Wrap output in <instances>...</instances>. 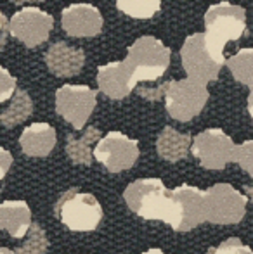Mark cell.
Listing matches in <instances>:
<instances>
[{"label":"cell","instance_id":"obj_1","mask_svg":"<svg viewBox=\"0 0 253 254\" xmlns=\"http://www.w3.org/2000/svg\"><path fill=\"white\" fill-rule=\"evenodd\" d=\"M125 201L135 214L144 220H162L175 227V201L172 190L158 178L132 182L125 190Z\"/></svg>","mask_w":253,"mask_h":254},{"label":"cell","instance_id":"obj_2","mask_svg":"<svg viewBox=\"0 0 253 254\" xmlns=\"http://www.w3.org/2000/svg\"><path fill=\"white\" fill-rule=\"evenodd\" d=\"M206 31L205 42L212 56L220 63H226L224 45L227 42H234L245 33L247 17L245 9L240 5H233L229 2H220L212 5L205 14Z\"/></svg>","mask_w":253,"mask_h":254},{"label":"cell","instance_id":"obj_3","mask_svg":"<svg viewBox=\"0 0 253 254\" xmlns=\"http://www.w3.org/2000/svg\"><path fill=\"white\" fill-rule=\"evenodd\" d=\"M123 63L137 81L158 80L170 64V49L165 47L158 38L142 37L132 44Z\"/></svg>","mask_w":253,"mask_h":254},{"label":"cell","instance_id":"obj_4","mask_svg":"<svg viewBox=\"0 0 253 254\" xmlns=\"http://www.w3.org/2000/svg\"><path fill=\"white\" fill-rule=\"evenodd\" d=\"M56 214L70 230L90 232L101 223L102 207L92 194L70 189L56 204Z\"/></svg>","mask_w":253,"mask_h":254},{"label":"cell","instance_id":"obj_5","mask_svg":"<svg viewBox=\"0 0 253 254\" xmlns=\"http://www.w3.org/2000/svg\"><path fill=\"white\" fill-rule=\"evenodd\" d=\"M248 199L229 184H217L203 190V220L219 225L240 223Z\"/></svg>","mask_w":253,"mask_h":254},{"label":"cell","instance_id":"obj_6","mask_svg":"<svg viewBox=\"0 0 253 254\" xmlns=\"http://www.w3.org/2000/svg\"><path fill=\"white\" fill-rule=\"evenodd\" d=\"M165 106L169 114L173 120L189 121L201 113L208 101V90L206 85L196 80H175L162 85Z\"/></svg>","mask_w":253,"mask_h":254},{"label":"cell","instance_id":"obj_7","mask_svg":"<svg viewBox=\"0 0 253 254\" xmlns=\"http://www.w3.org/2000/svg\"><path fill=\"white\" fill-rule=\"evenodd\" d=\"M238 145L220 128H208L194 137L191 152L208 170H222L227 163L236 159Z\"/></svg>","mask_w":253,"mask_h":254},{"label":"cell","instance_id":"obj_8","mask_svg":"<svg viewBox=\"0 0 253 254\" xmlns=\"http://www.w3.org/2000/svg\"><path fill=\"white\" fill-rule=\"evenodd\" d=\"M180 59H182V66L187 76L203 85L217 80L220 67L224 64L217 61L208 51L203 33H194L186 38L182 49H180Z\"/></svg>","mask_w":253,"mask_h":254},{"label":"cell","instance_id":"obj_9","mask_svg":"<svg viewBox=\"0 0 253 254\" xmlns=\"http://www.w3.org/2000/svg\"><path fill=\"white\" fill-rule=\"evenodd\" d=\"M95 107V92L85 85H63L56 92V109L75 128L82 130Z\"/></svg>","mask_w":253,"mask_h":254},{"label":"cell","instance_id":"obj_10","mask_svg":"<svg viewBox=\"0 0 253 254\" xmlns=\"http://www.w3.org/2000/svg\"><path fill=\"white\" fill-rule=\"evenodd\" d=\"M52 26H54L52 16L38 7H24L17 10L9 21V31L12 37L23 42L26 47H37L44 44L49 38Z\"/></svg>","mask_w":253,"mask_h":254},{"label":"cell","instance_id":"obj_11","mask_svg":"<svg viewBox=\"0 0 253 254\" xmlns=\"http://www.w3.org/2000/svg\"><path fill=\"white\" fill-rule=\"evenodd\" d=\"M94 156L111 173H118L134 166L139 157V145L137 140H132L120 131H109L99 140Z\"/></svg>","mask_w":253,"mask_h":254},{"label":"cell","instance_id":"obj_12","mask_svg":"<svg viewBox=\"0 0 253 254\" xmlns=\"http://www.w3.org/2000/svg\"><path fill=\"white\" fill-rule=\"evenodd\" d=\"M175 201V227L177 232H189L203 223V190L191 185H180L172 190Z\"/></svg>","mask_w":253,"mask_h":254},{"label":"cell","instance_id":"obj_13","mask_svg":"<svg viewBox=\"0 0 253 254\" xmlns=\"http://www.w3.org/2000/svg\"><path fill=\"white\" fill-rule=\"evenodd\" d=\"M63 28L71 37H94L102 30V16L90 3H73L63 10Z\"/></svg>","mask_w":253,"mask_h":254},{"label":"cell","instance_id":"obj_14","mask_svg":"<svg viewBox=\"0 0 253 254\" xmlns=\"http://www.w3.org/2000/svg\"><path fill=\"white\" fill-rule=\"evenodd\" d=\"M97 85L99 90L104 92L109 99L127 97L137 85V80L128 69V66L123 61L118 63H109L106 66H101L97 71Z\"/></svg>","mask_w":253,"mask_h":254},{"label":"cell","instance_id":"obj_15","mask_svg":"<svg viewBox=\"0 0 253 254\" xmlns=\"http://www.w3.org/2000/svg\"><path fill=\"white\" fill-rule=\"evenodd\" d=\"M45 63L56 76H75L84 67L85 54L80 49L70 47L64 42H56L45 54Z\"/></svg>","mask_w":253,"mask_h":254},{"label":"cell","instance_id":"obj_16","mask_svg":"<svg viewBox=\"0 0 253 254\" xmlns=\"http://www.w3.org/2000/svg\"><path fill=\"white\" fill-rule=\"evenodd\" d=\"M19 145L24 154L35 157H44L56 145V130L47 123H33L21 133Z\"/></svg>","mask_w":253,"mask_h":254},{"label":"cell","instance_id":"obj_17","mask_svg":"<svg viewBox=\"0 0 253 254\" xmlns=\"http://www.w3.org/2000/svg\"><path fill=\"white\" fill-rule=\"evenodd\" d=\"M31 227V211L24 201H5L0 204V230L14 239L26 235Z\"/></svg>","mask_w":253,"mask_h":254},{"label":"cell","instance_id":"obj_18","mask_svg":"<svg viewBox=\"0 0 253 254\" xmlns=\"http://www.w3.org/2000/svg\"><path fill=\"white\" fill-rule=\"evenodd\" d=\"M189 147H191V135L180 133V131L173 130L172 127L163 128V131L158 137V142H156V149H158L160 156L167 161H172V163L186 157Z\"/></svg>","mask_w":253,"mask_h":254},{"label":"cell","instance_id":"obj_19","mask_svg":"<svg viewBox=\"0 0 253 254\" xmlns=\"http://www.w3.org/2000/svg\"><path fill=\"white\" fill-rule=\"evenodd\" d=\"M31 111H33V102H31L30 95L24 90L16 88L10 104L5 109L0 111V125L5 128L16 127V125L23 123L26 118H30Z\"/></svg>","mask_w":253,"mask_h":254},{"label":"cell","instance_id":"obj_20","mask_svg":"<svg viewBox=\"0 0 253 254\" xmlns=\"http://www.w3.org/2000/svg\"><path fill=\"white\" fill-rule=\"evenodd\" d=\"M101 137L97 128L90 127L82 137H75V135H68L66 140V152L70 159L77 164H90V145L94 144L97 138Z\"/></svg>","mask_w":253,"mask_h":254},{"label":"cell","instance_id":"obj_21","mask_svg":"<svg viewBox=\"0 0 253 254\" xmlns=\"http://www.w3.org/2000/svg\"><path fill=\"white\" fill-rule=\"evenodd\" d=\"M227 66L238 81L253 88V49H241L227 59Z\"/></svg>","mask_w":253,"mask_h":254},{"label":"cell","instance_id":"obj_22","mask_svg":"<svg viewBox=\"0 0 253 254\" xmlns=\"http://www.w3.org/2000/svg\"><path fill=\"white\" fill-rule=\"evenodd\" d=\"M116 7L128 16L144 19V17L155 16L162 7V3L158 0H118Z\"/></svg>","mask_w":253,"mask_h":254},{"label":"cell","instance_id":"obj_23","mask_svg":"<svg viewBox=\"0 0 253 254\" xmlns=\"http://www.w3.org/2000/svg\"><path fill=\"white\" fill-rule=\"evenodd\" d=\"M49 248L47 235L40 225L31 223L30 230L26 232V241L16 249V254H45Z\"/></svg>","mask_w":253,"mask_h":254},{"label":"cell","instance_id":"obj_24","mask_svg":"<svg viewBox=\"0 0 253 254\" xmlns=\"http://www.w3.org/2000/svg\"><path fill=\"white\" fill-rule=\"evenodd\" d=\"M208 254H253V251L248 246H245L240 239L231 237L227 241H224L222 244H219L217 248L210 249Z\"/></svg>","mask_w":253,"mask_h":254},{"label":"cell","instance_id":"obj_25","mask_svg":"<svg viewBox=\"0 0 253 254\" xmlns=\"http://www.w3.org/2000/svg\"><path fill=\"white\" fill-rule=\"evenodd\" d=\"M234 163H238L250 177H253V140H247L238 145Z\"/></svg>","mask_w":253,"mask_h":254},{"label":"cell","instance_id":"obj_26","mask_svg":"<svg viewBox=\"0 0 253 254\" xmlns=\"http://www.w3.org/2000/svg\"><path fill=\"white\" fill-rule=\"evenodd\" d=\"M16 92V78L0 66V104L9 101Z\"/></svg>","mask_w":253,"mask_h":254},{"label":"cell","instance_id":"obj_27","mask_svg":"<svg viewBox=\"0 0 253 254\" xmlns=\"http://www.w3.org/2000/svg\"><path fill=\"white\" fill-rule=\"evenodd\" d=\"M10 166H12V156L9 151L0 147V192L3 189V180H5V175L9 173Z\"/></svg>","mask_w":253,"mask_h":254},{"label":"cell","instance_id":"obj_28","mask_svg":"<svg viewBox=\"0 0 253 254\" xmlns=\"http://www.w3.org/2000/svg\"><path fill=\"white\" fill-rule=\"evenodd\" d=\"M7 35H9V21L3 16V12L0 10V51L3 49L7 42Z\"/></svg>","mask_w":253,"mask_h":254},{"label":"cell","instance_id":"obj_29","mask_svg":"<svg viewBox=\"0 0 253 254\" xmlns=\"http://www.w3.org/2000/svg\"><path fill=\"white\" fill-rule=\"evenodd\" d=\"M248 111H250V116L253 118V88L250 92V97H248Z\"/></svg>","mask_w":253,"mask_h":254},{"label":"cell","instance_id":"obj_30","mask_svg":"<svg viewBox=\"0 0 253 254\" xmlns=\"http://www.w3.org/2000/svg\"><path fill=\"white\" fill-rule=\"evenodd\" d=\"M144 254H165L162 251V249H149V251H146Z\"/></svg>","mask_w":253,"mask_h":254},{"label":"cell","instance_id":"obj_31","mask_svg":"<svg viewBox=\"0 0 253 254\" xmlns=\"http://www.w3.org/2000/svg\"><path fill=\"white\" fill-rule=\"evenodd\" d=\"M0 254H16V253H12L10 249H7V248H0Z\"/></svg>","mask_w":253,"mask_h":254}]
</instances>
